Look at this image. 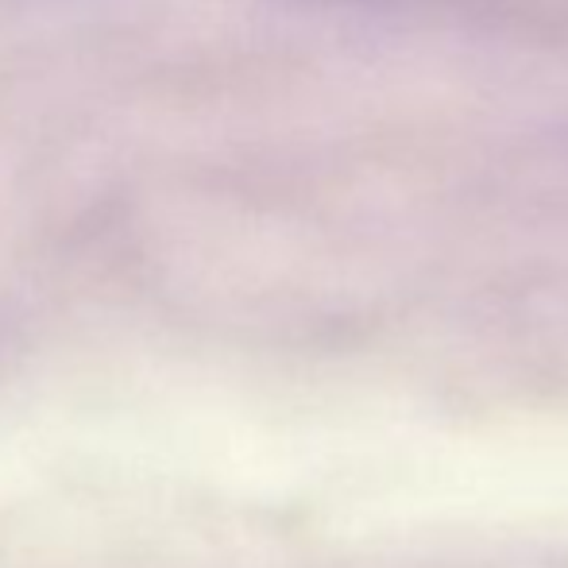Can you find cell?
Listing matches in <instances>:
<instances>
[{
	"label": "cell",
	"mask_w": 568,
	"mask_h": 568,
	"mask_svg": "<svg viewBox=\"0 0 568 568\" xmlns=\"http://www.w3.org/2000/svg\"><path fill=\"white\" fill-rule=\"evenodd\" d=\"M4 352H8V329H4V322H0V364H4Z\"/></svg>",
	"instance_id": "1"
}]
</instances>
